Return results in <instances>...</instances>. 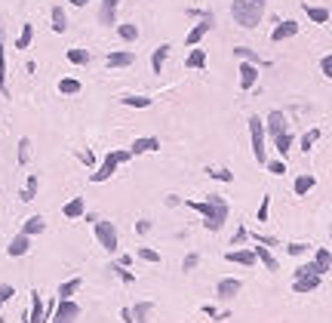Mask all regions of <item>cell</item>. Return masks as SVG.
<instances>
[{
  "label": "cell",
  "mask_w": 332,
  "mask_h": 323,
  "mask_svg": "<svg viewBox=\"0 0 332 323\" xmlns=\"http://www.w3.org/2000/svg\"><path fill=\"white\" fill-rule=\"evenodd\" d=\"M133 265V256H120V268H129Z\"/></svg>",
  "instance_id": "56"
},
{
  "label": "cell",
  "mask_w": 332,
  "mask_h": 323,
  "mask_svg": "<svg viewBox=\"0 0 332 323\" xmlns=\"http://www.w3.org/2000/svg\"><path fill=\"white\" fill-rule=\"evenodd\" d=\"M320 71H323V77H326V80H332V52L320 59Z\"/></svg>",
  "instance_id": "48"
},
{
  "label": "cell",
  "mask_w": 332,
  "mask_h": 323,
  "mask_svg": "<svg viewBox=\"0 0 332 323\" xmlns=\"http://www.w3.org/2000/svg\"><path fill=\"white\" fill-rule=\"evenodd\" d=\"M117 3L120 0H102V9H99V22L102 25H117Z\"/></svg>",
  "instance_id": "15"
},
{
  "label": "cell",
  "mask_w": 332,
  "mask_h": 323,
  "mask_svg": "<svg viewBox=\"0 0 332 323\" xmlns=\"http://www.w3.org/2000/svg\"><path fill=\"white\" fill-rule=\"evenodd\" d=\"M120 317H123L126 323H133V308H123V311H120Z\"/></svg>",
  "instance_id": "55"
},
{
  "label": "cell",
  "mask_w": 332,
  "mask_h": 323,
  "mask_svg": "<svg viewBox=\"0 0 332 323\" xmlns=\"http://www.w3.org/2000/svg\"><path fill=\"white\" fill-rule=\"evenodd\" d=\"M314 185H317V178H314V172H305V175H299L295 178V185H292V191H295V197H305Z\"/></svg>",
  "instance_id": "21"
},
{
  "label": "cell",
  "mask_w": 332,
  "mask_h": 323,
  "mask_svg": "<svg viewBox=\"0 0 332 323\" xmlns=\"http://www.w3.org/2000/svg\"><path fill=\"white\" fill-rule=\"evenodd\" d=\"M317 139H320V130H308L305 136H302V142H299V148L308 154V151H314V145H317Z\"/></svg>",
  "instance_id": "34"
},
{
  "label": "cell",
  "mask_w": 332,
  "mask_h": 323,
  "mask_svg": "<svg viewBox=\"0 0 332 323\" xmlns=\"http://www.w3.org/2000/svg\"><path fill=\"white\" fill-rule=\"evenodd\" d=\"M234 56H237V59H243V62H252V65H262V59H258L249 46H234Z\"/></svg>",
  "instance_id": "36"
},
{
  "label": "cell",
  "mask_w": 332,
  "mask_h": 323,
  "mask_svg": "<svg viewBox=\"0 0 332 323\" xmlns=\"http://www.w3.org/2000/svg\"><path fill=\"white\" fill-rule=\"evenodd\" d=\"M188 206L203 215V228L206 231H218L228 222V200L218 194H209L206 200H188Z\"/></svg>",
  "instance_id": "1"
},
{
  "label": "cell",
  "mask_w": 332,
  "mask_h": 323,
  "mask_svg": "<svg viewBox=\"0 0 332 323\" xmlns=\"http://www.w3.org/2000/svg\"><path fill=\"white\" fill-rule=\"evenodd\" d=\"M52 31L55 34H65L68 31V15L62 6H52Z\"/></svg>",
  "instance_id": "28"
},
{
  "label": "cell",
  "mask_w": 332,
  "mask_h": 323,
  "mask_svg": "<svg viewBox=\"0 0 332 323\" xmlns=\"http://www.w3.org/2000/svg\"><path fill=\"white\" fill-rule=\"evenodd\" d=\"M151 311H154V305H151V302H139V305H133V323H148Z\"/></svg>",
  "instance_id": "27"
},
{
  "label": "cell",
  "mask_w": 332,
  "mask_h": 323,
  "mask_svg": "<svg viewBox=\"0 0 332 323\" xmlns=\"http://www.w3.org/2000/svg\"><path fill=\"white\" fill-rule=\"evenodd\" d=\"M308 274H317V265H314V262H305V265H299L292 271V277H308Z\"/></svg>",
  "instance_id": "43"
},
{
  "label": "cell",
  "mask_w": 332,
  "mask_h": 323,
  "mask_svg": "<svg viewBox=\"0 0 332 323\" xmlns=\"http://www.w3.org/2000/svg\"><path fill=\"white\" fill-rule=\"evenodd\" d=\"M295 34H299V25H295V22L289 19V22H280V25H277V28L271 31V40H274V43H283V40L295 37Z\"/></svg>",
  "instance_id": "14"
},
{
  "label": "cell",
  "mask_w": 332,
  "mask_h": 323,
  "mask_svg": "<svg viewBox=\"0 0 332 323\" xmlns=\"http://www.w3.org/2000/svg\"><path fill=\"white\" fill-rule=\"evenodd\" d=\"M28 249H31V237H28V234H15V237L9 240V246H6V256L18 259V256H25Z\"/></svg>",
  "instance_id": "16"
},
{
  "label": "cell",
  "mask_w": 332,
  "mask_h": 323,
  "mask_svg": "<svg viewBox=\"0 0 332 323\" xmlns=\"http://www.w3.org/2000/svg\"><path fill=\"white\" fill-rule=\"evenodd\" d=\"M34 40V25H22V34H18V49H28Z\"/></svg>",
  "instance_id": "39"
},
{
  "label": "cell",
  "mask_w": 332,
  "mask_h": 323,
  "mask_svg": "<svg viewBox=\"0 0 332 323\" xmlns=\"http://www.w3.org/2000/svg\"><path fill=\"white\" fill-rule=\"evenodd\" d=\"M80 80H74V77H65V80H59V93L62 96H77L80 93Z\"/></svg>",
  "instance_id": "32"
},
{
  "label": "cell",
  "mask_w": 332,
  "mask_h": 323,
  "mask_svg": "<svg viewBox=\"0 0 332 323\" xmlns=\"http://www.w3.org/2000/svg\"><path fill=\"white\" fill-rule=\"evenodd\" d=\"M240 290H243V283H240V280L225 277V280H218V286H215V299L231 302V299H237V296H240Z\"/></svg>",
  "instance_id": "7"
},
{
  "label": "cell",
  "mask_w": 332,
  "mask_h": 323,
  "mask_svg": "<svg viewBox=\"0 0 332 323\" xmlns=\"http://www.w3.org/2000/svg\"><path fill=\"white\" fill-rule=\"evenodd\" d=\"M37 185H40V178H37V175L31 172V175L25 178V188H22V194H18V197H22V200H25V203H31V200H34V197H37Z\"/></svg>",
  "instance_id": "26"
},
{
  "label": "cell",
  "mask_w": 332,
  "mask_h": 323,
  "mask_svg": "<svg viewBox=\"0 0 332 323\" xmlns=\"http://www.w3.org/2000/svg\"><path fill=\"white\" fill-rule=\"evenodd\" d=\"M43 231H46L43 215H31V219L22 225V234H28V237H34V234H43Z\"/></svg>",
  "instance_id": "25"
},
{
  "label": "cell",
  "mask_w": 332,
  "mask_h": 323,
  "mask_svg": "<svg viewBox=\"0 0 332 323\" xmlns=\"http://www.w3.org/2000/svg\"><path fill=\"white\" fill-rule=\"evenodd\" d=\"M329 234H332V228H329Z\"/></svg>",
  "instance_id": "60"
},
{
  "label": "cell",
  "mask_w": 332,
  "mask_h": 323,
  "mask_svg": "<svg viewBox=\"0 0 332 323\" xmlns=\"http://www.w3.org/2000/svg\"><path fill=\"white\" fill-rule=\"evenodd\" d=\"M28 157H31V139L28 136H22V139H18V163H28Z\"/></svg>",
  "instance_id": "37"
},
{
  "label": "cell",
  "mask_w": 332,
  "mask_h": 323,
  "mask_svg": "<svg viewBox=\"0 0 332 323\" xmlns=\"http://www.w3.org/2000/svg\"><path fill=\"white\" fill-rule=\"evenodd\" d=\"M114 271H117V274L123 277V283H133V280H136V274H129L126 268H117V265H114Z\"/></svg>",
  "instance_id": "52"
},
{
  "label": "cell",
  "mask_w": 332,
  "mask_h": 323,
  "mask_svg": "<svg viewBox=\"0 0 332 323\" xmlns=\"http://www.w3.org/2000/svg\"><path fill=\"white\" fill-rule=\"evenodd\" d=\"M105 62H108V68H129L136 62V56H133V52H108Z\"/></svg>",
  "instance_id": "20"
},
{
  "label": "cell",
  "mask_w": 332,
  "mask_h": 323,
  "mask_svg": "<svg viewBox=\"0 0 332 323\" xmlns=\"http://www.w3.org/2000/svg\"><path fill=\"white\" fill-rule=\"evenodd\" d=\"M62 215H65V219H83V215H86V203H83V197H71V200L62 206Z\"/></svg>",
  "instance_id": "17"
},
{
  "label": "cell",
  "mask_w": 332,
  "mask_h": 323,
  "mask_svg": "<svg viewBox=\"0 0 332 323\" xmlns=\"http://www.w3.org/2000/svg\"><path fill=\"white\" fill-rule=\"evenodd\" d=\"M139 259H142V262L157 265V262H160V253H157V249H151V246H142V249H139Z\"/></svg>",
  "instance_id": "40"
},
{
  "label": "cell",
  "mask_w": 332,
  "mask_h": 323,
  "mask_svg": "<svg viewBox=\"0 0 332 323\" xmlns=\"http://www.w3.org/2000/svg\"><path fill=\"white\" fill-rule=\"evenodd\" d=\"M206 172H209L212 178H221V182H234V172H231V169H215V166H209Z\"/></svg>",
  "instance_id": "44"
},
{
  "label": "cell",
  "mask_w": 332,
  "mask_h": 323,
  "mask_svg": "<svg viewBox=\"0 0 332 323\" xmlns=\"http://www.w3.org/2000/svg\"><path fill=\"white\" fill-rule=\"evenodd\" d=\"M0 43H3V28H0Z\"/></svg>",
  "instance_id": "58"
},
{
  "label": "cell",
  "mask_w": 332,
  "mask_h": 323,
  "mask_svg": "<svg viewBox=\"0 0 332 323\" xmlns=\"http://www.w3.org/2000/svg\"><path fill=\"white\" fill-rule=\"evenodd\" d=\"M252 240L265 243V246H277V240H274V237H265V234H252Z\"/></svg>",
  "instance_id": "53"
},
{
  "label": "cell",
  "mask_w": 332,
  "mask_h": 323,
  "mask_svg": "<svg viewBox=\"0 0 332 323\" xmlns=\"http://www.w3.org/2000/svg\"><path fill=\"white\" fill-rule=\"evenodd\" d=\"M246 237H249V231H246V228H237V231H234V243H237V246L243 243Z\"/></svg>",
  "instance_id": "51"
},
{
  "label": "cell",
  "mask_w": 332,
  "mask_h": 323,
  "mask_svg": "<svg viewBox=\"0 0 332 323\" xmlns=\"http://www.w3.org/2000/svg\"><path fill=\"white\" fill-rule=\"evenodd\" d=\"M129 157H133L129 151H108V154H105V160H102V166L92 172L89 178H92V182H108V178L117 172V166H120V163H126Z\"/></svg>",
  "instance_id": "4"
},
{
  "label": "cell",
  "mask_w": 332,
  "mask_h": 323,
  "mask_svg": "<svg viewBox=\"0 0 332 323\" xmlns=\"http://www.w3.org/2000/svg\"><path fill=\"white\" fill-rule=\"evenodd\" d=\"M292 145H295V139H292V133H289V130H286L283 136H277V139H274V148H277V151H280V157H286Z\"/></svg>",
  "instance_id": "30"
},
{
  "label": "cell",
  "mask_w": 332,
  "mask_h": 323,
  "mask_svg": "<svg viewBox=\"0 0 332 323\" xmlns=\"http://www.w3.org/2000/svg\"><path fill=\"white\" fill-rule=\"evenodd\" d=\"M255 83H258V65L240 62V93H249Z\"/></svg>",
  "instance_id": "8"
},
{
  "label": "cell",
  "mask_w": 332,
  "mask_h": 323,
  "mask_svg": "<svg viewBox=\"0 0 332 323\" xmlns=\"http://www.w3.org/2000/svg\"><path fill=\"white\" fill-rule=\"evenodd\" d=\"M77 157L83 160V163H86V166H96V154H92V151H80Z\"/></svg>",
  "instance_id": "50"
},
{
  "label": "cell",
  "mask_w": 332,
  "mask_h": 323,
  "mask_svg": "<svg viewBox=\"0 0 332 323\" xmlns=\"http://www.w3.org/2000/svg\"><path fill=\"white\" fill-rule=\"evenodd\" d=\"M225 259L234 262V265H246V268H252V265L258 262L255 249H231V253H225Z\"/></svg>",
  "instance_id": "13"
},
{
  "label": "cell",
  "mask_w": 332,
  "mask_h": 323,
  "mask_svg": "<svg viewBox=\"0 0 332 323\" xmlns=\"http://www.w3.org/2000/svg\"><path fill=\"white\" fill-rule=\"evenodd\" d=\"M305 12L314 25H326L329 22V9L326 6H314V3H305Z\"/></svg>",
  "instance_id": "22"
},
{
  "label": "cell",
  "mask_w": 332,
  "mask_h": 323,
  "mask_svg": "<svg viewBox=\"0 0 332 323\" xmlns=\"http://www.w3.org/2000/svg\"><path fill=\"white\" fill-rule=\"evenodd\" d=\"M249 139H252V154H255V163L265 166L268 163V154H265V120L262 117H249Z\"/></svg>",
  "instance_id": "3"
},
{
  "label": "cell",
  "mask_w": 332,
  "mask_h": 323,
  "mask_svg": "<svg viewBox=\"0 0 332 323\" xmlns=\"http://www.w3.org/2000/svg\"><path fill=\"white\" fill-rule=\"evenodd\" d=\"M265 166H268L271 175H283V172H286V163H283V160H268Z\"/></svg>",
  "instance_id": "46"
},
{
  "label": "cell",
  "mask_w": 332,
  "mask_h": 323,
  "mask_svg": "<svg viewBox=\"0 0 332 323\" xmlns=\"http://www.w3.org/2000/svg\"><path fill=\"white\" fill-rule=\"evenodd\" d=\"M255 256H258V262H262L271 274H274V271H280V262H277V256L271 253L268 246H255Z\"/></svg>",
  "instance_id": "19"
},
{
  "label": "cell",
  "mask_w": 332,
  "mask_h": 323,
  "mask_svg": "<svg viewBox=\"0 0 332 323\" xmlns=\"http://www.w3.org/2000/svg\"><path fill=\"white\" fill-rule=\"evenodd\" d=\"M120 105H126V108H148L151 99H148V96H120Z\"/></svg>",
  "instance_id": "35"
},
{
  "label": "cell",
  "mask_w": 332,
  "mask_h": 323,
  "mask_svg": "<svg viewBox=\"0 0 332 323\" xmlns=\"http://www.w3.org/2000/svg\"><path fill=\"white\" fill-rule=\"evenodd\" d=\"M314 265H317V274L323 277L326 271H332V253L329 249H317V253H314Z\"/></svg>",
  "instance_id": "23"
},
{
  "label": "cell",
  "mask_w": 332,
  "mask_h": 323,
  "mask_svg": "<svg viewBox=\"0 0 332 323\" xmlns=\"http://www.w3.org/2000/svg\"><path fill=\"white\" fill-rule=\"evenodd\" d=\"M43 317H46V311H43V296L34 290V293H31V311H28V320H31V323H46Z\"/></svg>",
  "instance_id": "18"
},
{
  "label": "cell",
  "mask_w": 332,
  "mask_h": 323,
  "mask_svg": "<svg viewBox=\"0 0 332 323\" xmlns=\"http://www.w3.org/2000/svg\"><path fill=\"white\" fill-rule=\"evenodd\" d=\"M166 56H169V43H160V46L154 49V56H151V71H154V74H163Z\"/></svg>",
  "instance_id": "24"
},
{
  "label": "cell",
  "mask_w": 332,
  "mask_h": 323,
  "mask_svg": "<svg viewBox=\"0 0 332 323\" xmlns=\"http://www.w3.org/2000/svg\"><path fill=\"white\" fill-rule=\"evenodd\" d=\"M96 237L102 243L105 253H120V243H117V228L111 222H96Z\"/></svg>",
  "instance_id": "5"
},
{
  "label": "cell",
  "mask_w": 332,
  "mask_h": 323,
  "mask_svg": "<svg viewBox=\"0 0 332 323\" xmlns=\"http://www.w3.org/2000/svg\"><path fill=\"white\" fill-rule=\"evenodd\" d=\"M265 130H268V136H271V139L283 136V133L289 130V123H286V114H283V111H271V114H268V123H265Z\"/></svg>",
  "instance_id": "9"
},
{
  "label": "cell",
  "mask_w": 332,
  "mask_h": 323,
  "mask_svg": "<svg viewBox=\"0 0 332 323\" xmlns=\"http://www.w3.org/2000/svg\"><path fill=\"white\" fill-rule=\"evenodd\" d=\"M148 228H151V222H148V219L136 222V234H148Z\"/></svg>",
  "instance_id": "54"
},
{
  "label": "cell",
  "mask_w": 332,
  "mask_h": 323,
  "mask_svg": "<svg viewBox=\"0 0 332 323\" xmlns=\"http://www.w3.org/2000/svg\"><path fill=\"white\" fill-rule=\"evenodd\" d=\"M184 65H188V68H206V52H203V49H191L188 52V59H184Z\"/></svg>",
  "instance_id": "31"
},
{
  "label": "cell",
  "mask_w": 332,
  "mask_h": 323,
  "mask_svg": "<svg viewBox=\"0 0 332 323\" xmlns=\"http://www.w3.org/2000/svg\"><path fill=\"white\" fill-rule=\"evenodd\" d=\"M77 290H80V277H71V280H65V283L59 286V299H71Z\"/></svg>",
  "instance_id": "33"
},
{
  "label": "cell",
  "mask_w": 332,
  "mask_h": 323,
  "mask_svg": "<svg viewBox=\"0 0 332 323\" xmlns=\"http://www.w3.org/2000/svg\"><path fill=\"white\" fill-rule=\"evenodd\" d=\"M117 34H120L123 40H136L139 37V28L136 25H117Z\"/></svg>",
  "instance_id": "41"
},
{
  "label": "cell",
  "mask_w": 332,
  "mask_h": 323,
  "mask_svg": "<svg viewBox=\"0 0 332 323\" xmlns=\"http://www.w3.org/2000/svg\"><path fill=\"white\" fill-rule=\"evenodd\" d=\"M22 320H25V323H31V320H28V314H25V317H22Z\"/></svg>",
  "instance_id": "59"
},
{
  "label": "cell",
  "mask_w": 332,
  "mask_h": 323,
  "mask_svg": "<svg viewBox=\"0 0 332 323\" xmlns=\"http://www.w3.org/2000/svg\"><path fill=\"white\" fill-rule=\"evenodd\" d=\"M320 274H308V277H295L292 280V293H314V290H320Z\"/></svg>",
  "instance_id": "12"
},
{
  "label": "cell",
  "mask_w": 332,
  "mask_h": 323,
  "mask_svg": "<svg viewBox=\"0 0 332 323\" xmlns=\"http://www.w3.org/2000/svg\"><path fill=\"white\" fill-rule=\"evenodd\" d=\"M68 3H71V6H86L89 0H68Z\"/></svg>",
  "instance_id": "57"
},
{
  "label": "cell",
  "mask_w": 332,
  "mask_h": 323,
  "mask_svg": "<svg viewBox=\"0 0 332 323\" xmlns=\"http://www.w3.org/2000/svg\"><path fill=\"white\" fill-rule=\"evenodd\" d=\"M197 262H200V256H197V253H188V256L181 259V271H184V274H191L194 268H197Z\"/></svg>",
  "instance_id": "42"
},
{
  "label": "cell",
  "mask_w": 332,
  "mask_h": 323,
  "mask_svg": "<svg viewBox=\"0 0 332 323\" xmlns=\"http://www.w3.org/2000/svg\"><path fill=\"white\" fill-rule=\"evenodd\" d=\"M12 296H15V290H12V286H9V283H0V308H3V305H6Z\"/></svg>",
  "instance_id": "47"
},
{
  "label": "cell",
  "mask_w": 332,
  "mask_h": 323,
  "mask_svg": "<svg viewBox=\"0 0 332 323\" xmlns=\"http://www.w3.org/2000/svg\"><path fill=\"white\" fill-rule=\"evenodd\" d=\"M286 253L289 256H302V253H308V243H286Z\"/></svg>",
  "instance_id": "49"
},
{
  "label": "cell",
  "mask_w": 332,
  "mask_h": 323,
  "mask_svg": "<svg viewBox=\"0 0 332 323\" xmlns=\"http://www.w3.org/2000/svg\"><path fill=\"white\" fill-rule=\"evenodd\" d=\"M65 56H68L71 65H89V62H92V52H89V49H68Z\"/></svg>",
  "instance_id": "29"
},
{
  "label": "cell",
  "mask_w": 332,
  "mask_h": 323,
  "mask_svg": "<svg viewBox=\"0 0 332 323\" xmlns=\"http://www.w3.org/2000/svg\"><path fill=\"white\" fill-rule=\"evenodd\" d=\"M268 212H271V197L265 194V200H262V206H258V212H255V219H258V222H268Z\"/></svg>",
  "instance_id": "45"
},
{
  "label": "cell",
  "mask_w": 332,
  "mask_h": 323,
  "mask_svg": "<svg viewBox=\"0 0 332 323\" xmlns=\"http://www.w3.org/2000/svg\"><path fill=\"white\" fill-rule=\"evenodd\" d=\"M0 93H9L6 89V52H3V43H0Z\"/></svg>",
  "instance_id": "38"
},
{
  "label": "cell",
  "mask_w": 332,
  "mask_h": 323,
  "mask_svg": "<svg viewBox=\"0 0 332 323\" xmlns=\"http://www.w3.org/2000/svg\"><path fill=\"white\" fill-rule=\"evenodd\" d=\"M77 317H80V305L74 299H59V305L52 311V323H74Z\"/></svg>",
  "instance_id": "6"
},
{
  "label": "cell",
  "mask_w": 332,
  "mask_h": 323,
  "mask_svg": "<svg viewBox=\"0 0 332 323\" xmlns=\"http://www.w3.org/2000/svg\"><path fill=\"white\" fill-rule=\"evenodd\" d=\"M268 9V0H234L231 3V19L240 25V28H258V22H262V15Z\"/></svg>",
  "instance_id": "2"
},
{
  "label": "cell",
  "mask_w": 332,
  "mask_h": 323,
  "mask_svg": "<svg viewBox=\"0 0 332 323\" xmlns=\"http://www.w3.org/2000/svg\"><path fill=\"white\" fill-rule=\"evenodd\" d=\"M148 151H160V139L157 136H145V139H136L129 145V154L139 157V154H148Z\"/></svg>",
  "instance_id": "11"
},
{
  "label": "cell",
  "mask_w": 332,
  "mask_h": 323,
  "mask_svg": "<svg viewBox=\"0 0 332 323\" xmlns=\"http://www.w3.org/2000/svg\"><path fill=\"white\" fill-rule=\"evenodd\" d=\"M212 31V19H209V15H203V22L200 25H194L191 31H188V37H184V43H188V46H197L203 37H206V34Z\"/></svg>",
  "instance_id": "10"
}]
</instances>
